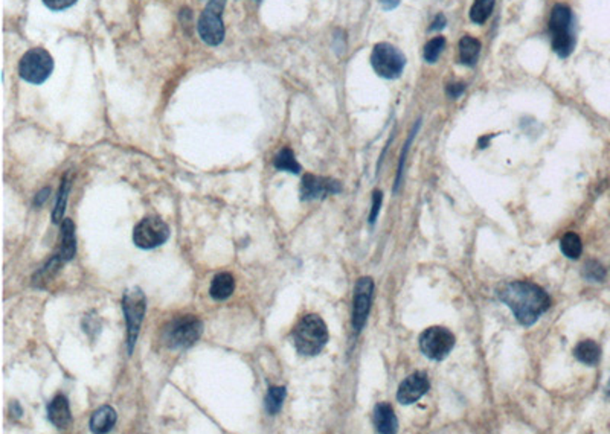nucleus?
<instances>
[{
    "mask_svg": "<svg viewBox=\"0 0 610 434\" xmlns=\"http://www.w3.org/2000/svg\"><path fill=\"white\" fill-rule=\"evenodd\" d=\"M583 276L584 279H587V281L603 282L606 277V270L598 261H587L583 267Z\"/></svg>",
    "mask_w": 610,
    "mask_h": 434,
    "instance_id": "nucleus-27",
    "label": "nucleus"
},
{
    "mask_svg": "<svg viewBox=\"0 0 610 434\" xmlns=\"http://www.w3.org/2000/svg\"><path fill=\"white\" fill-rule=\"evenodd\" d=\"M54 70V60L48 50L41 48L29 49L20 60V77L31 84H43Z\"/></svg>",
    "mask_w": 610,
    "mask_h": 434,
    "instance_id": "nucleus-5",
    "label": "nucleus"
},
{
    "mask_svg": "<svg viewBox=\"0 0 610 434\" xmlns=\"http://www.w3.org/2000/svg\"><path fill=\"white\" fill-rule=\"evenodd\" d=\"M77 253V240H75V224L72 220L66 218L61 224V244L58 256L66 261H70Z\"/></svg>",
    "mask_w": 610,
    "mask_h": 434,
    "instance_id": "nucleus-16",
    "label": "nucleus"
},
{
    "mask_svg": "<svg viewBox=\"0 0 610 434\" xmlns=\"http://www.w3.org/2000/svg\"><path fill=\"white\" fill-rule=\"evenodd\" d=\"M493 138V134H487V136H482L479 140H478V148H481V150H484V148H487L489 147V142H490V139Z\"/></svg>",
    "mask_w": 610,
    "mask_h": 434,
    "instance_id": "nucleus-36",
    "label": "nucleus"
},
{
    "mask_svg": "<svg viewBox=\"0 0 610 434\" xmlns=\"http://www.w3.org/2000/svg\"><path fill=\"white\" fill-rule=\"evenodd\" d=\"M273 165H275V168L279 171H287V172H292V174L301 172V165L298 163V160L295 157V152L290 148H284V150L279 151L273 159Z\"/></svg>",
    "mask_w": 610,
    "mask_h": 434,
    "instance_id": "nucleus-21",
    "label": "nucleus"
},
{
    "mask_svg": "<svg viewBox=\"0 0 610 434\" xmlns=\"http://www.w3.org/2000/svg\"><path fill=\"white\" fill-rule=\"evenodd\" d=\"M374 425L376 430L381 434H392L397 431L398 422L396 411L388 402H380L374 408Z\"/></svg>",
    "mask_w": 610,
    "mask_h": 434,
    "instance_id": "nucleus-15",
    "label": "nucleus"
},
{
    "mask_svg": "<svg viewBox=\"0 0 610 434\" xmlns=\"http://www.w3.org/2000/svg\"><path fill=\"white\" fill-rule=\"evenodd\" d=\"M381 203H383V194H381V191L376 189L374 192H372V209H371V213H369V223L371 224L376 223L377 216L380 213Z\"/></svg>",
    "mask_w": 610,
    "mask_h": 434,
    "instance_id": "nucleus-29",
    "label": "nucleus"
},
{
    "mask_svg": "<svg viewBox=\"0 0 610 434\" xmlns=\"http://www.w3.org/2000/svg\"><path fill=\"white\" fill-rule=\"evenodd\" d=\"M345 46H347L345 34H344L342 30H340V29H337V30H336V35H334V48H336L337 52H340V50H344V49H345Z\"/></svg>",
    "mask_w": 610,
    "mask_h": 434,
    "instance_id": "nucleus-32",
    "label": "nucleus"
},
{
    "mask_svg": "<svg viewBox=\"0 0 610 434\" xmlns=\"http://www.w3.org/2000/svg\"><path fill=\"white\" fill-rule=\"evenodd\" d=\"M50 194V189H43L41 191L38 195H37V199H36V206H41L43 204V201L48 199V195Z\"/></svg>",
    "mask_w": 610,
    "mask_h": 434,
    "instance_id": "nucleus-35",
    "label": "nucleus"
},
{
    "mask_svg": "<svg viewBox=\"0 0 610 434\" xmlns=\"http://www.w3.org/2000/svg\"><path fill=\"white\" fill-rule=\"evenodd\" d=\"M607 394L610 395V381H609V386H607Z\"/></svg>",
    "mask_w": 610,
    "mask_h": 434,
    "instance_id": "nucleus-37",
    "label": "nucleus"
},
{
    "mask_svg": "<svg viewBox=\"0 0 610 434\" xmlns=\"http://www.w3.org/2000/svg\"><path fill=\"white\" fill-rule=\"evenodd\" d=\"M285 395H287L285 387H272L266 396V410L271 413V415H276V413L283 407Z\"/></svg>",
    "mask_w": 610,
    "mask_h": 434,
    "instance_id": "nucleus-24",
    "label": "nucleus"
},
{
    "mask_svg": "<svg viewBox=\"0 0 610 434\" xmlns=\"http://www.w3.org/2000/svg\"><path fill=\"white\" fill-rule=\"evenodd\" d=\"M203 323L195 316H182L174 318L163 329V342L168 347H190L200 338Z\"/></svg>",
    "mask_w": 610,
    "mask_h": 434,
    "instance_id": "nucleus-4",
    "label": "nucleus"
},
{
    "mask_svg": "<svg viewBox=\"0 0 610 434\" xmlns=\"http://www.w3.org/2000/svg\"><path fill=\"white\" fill-rule=\"evenodd\" d=\"M420 349L427 358L441 361L446 358L457 343V338L449 329L441 326L427 328L420 335Z\"/></svg>",
    "mask_w": 610,
    "mask_h": 434,
    "instance_id": "nucleus-9",
    "label": "nucleus"
},
{
    "mask_svg": "<svg viewBox=\"0 0 610 434\" xmlns=\"http://www.w3.org/2000/svg\"><path fill=\"white\" fill-rule=\"evenodd\" d=\"M464 90H465V84H462V82H452V84L447 86L446 93H447L449 98L457 99L462 95Z\"/></svg>",
    "mask_w": 610,
    "mask_h": 434,
    "instance_id": "nucleus-31",
    "label": "nucleus"
},
{
    "mask_svg": "<svg viewBox=\"0 0 610 434\" xmlns=\"http://www.w3.org/2000/svg\"><path fill=\"white\" fill-rule=\"evenodd\" d=\"M446 23H447L446 16H444V14H438L435 18H433L432 26H430V30H440V29H442L444 26H446Z\"/></svg>",
    "mask_w": 610,
    "mask_h": 434,
    "instance_id": "nucleus-33",
    "label": "nucleus"
},
{
    "mask_svg": "<svg viewBox=\"0 0 610 434\" xmlns=\"http://www.w3.org/2000/svg\"><path fill=\"white\" fill-rule=\"evenodd\" d=\"M328 342V329L322 318L316 314H308L299 320L293 330V343L301 355L315 357L325 347Z\"/></svg>",
    "mask_w": 610,
    "mask_h": 434,
    "instance_id": "nucleus-2",
    "label": "nucleus"
},
{
    "mask_svg": "<svg viewBox=\"0 0 610 434\" xmlns=\"http://www.w3.org/2000/svg\"><path fill=\"white\" fill-rule=\"evenodd\" d=\"M226 0H209L199 18L197 29L200 38L209 46H219L224 40V25L222 20Z\"/></svg>",
    "mask_w": 610,
    "mask_h": 434,
    "instance_id": "nucleus-8",
    "label": "nucleus"
},
{
    "mask_svg": "<svg viewBox=\"0 0 610 434\" xmlns=\"http://www.w3.org/2000/svg\"><path fill=\"white\" fill-rule=\"evenodd\" d=\"M340 191H342V186H340L337 180L317 177V175L313 174H305L301 183V199L307 201L325 199L327 195L339 194Z\"/></svg>",
    "mask_w": 610,
    "mask_h": 434,
    "instance_id": "nucleus-12",
    "label": "nucleus"
},
{
    "mask_svg": "<svg viewBox=\"0 0 610 434\" xmlns=\"http://www.w3.org/2000/svg\"><path fill=\"white\" fill-rule=\"evenodd\" d=\"M371 66L381 78L394 79L401 75L406 66V57L389 43H377L371 54Z\"/></svg>",
    "mask_w": 610,
    "mask_h": 434,
    "instance_id": "nucleus-7",
    "label": "nucleus"
},
{
    "mask_svg": "<svg viewBox=\"0 0 610 434\" xmlns=\"http://www.w3.org/2000/svg\"><path fill=\"white\" fill-rule=\"evenodd\" d=\"M429 389L430 382L427 375L425 372H415L401 382L397 391V399L403 406H410L425 396Z\"/></svg>",
    "mask_w": 610,
    "mask_h": 434,
    "instance_id": "nucleus-13",
    "label": "nucleus"
},
{
    "mask_svg": "<svg viewBox=\"0 0 610 434\" xmlns=\"http://www.w3.org/2000/svg\"><path fill=\"white\" fill-rule=\"evenodd\" d=\"M77 2L78 0H43V4L53 11H61V9L74 6Z\"/></svg>",
    "mask_w": 610,
    "mask_h": 434,
    "instance_id": "nucleus-30",
    "label": "nucleus"
},
{
    "mask_svg": "<svg viewBox=\"0 0 610 434\" xmlns=\"http://www.w3.org/2000/svg\"><path fill=\"white\" fill-rule=\"evenodd\" d=\"M122 309L126 314V322H127V334H129V354L133 352V347L136 345V340L139 335V329L142 325L143 316H146L147 309V299L146 294L142 293V289L134 286L124 294L122 299Z\"/></svg>",
    "mask_w": 610,
    "mask_h": 434,
    "instance_id": "nucleus-6",
    "label": "nucleus"
},
{
    "mask_svg": "<svg viewBox=\"0 0 610 434\" xmlns=\"http://www.w3.org/2000/svg\"><path fill=\"white\" fill-rule=\"evenodd\" d=\"M496 294L508 306L516 320L523 326L534 325L551 306V297L542 286L530 281L502 284Z\"/></svg>",
    "mask_w": 610,
    "mask_h": 434,
    "instance_id": "nucleus-1",
    "label": "nucleus"
},
{
    "mask_svg": "<svg viewBox=\"0 0 610 434\" xmlns=\"http://www.w3.org/2000/svg\"><path fill=\"white\" fill-rule=\"evenodd\" d=\"M372 291H374V282L371 277H361L357 281L354 288V302H353V326L359 334L364 329L366 318L371 309Z\"/></svg>",
    "mask_w": 610,
    "mask_h": 434,
    "instance_id": "nucleus-11",
    "label": "nucleus"
},
{
    "mask_svg": "<svg viewBox=\"0 0 610 434\" xmlns=\"http://www.w3.org/2000/svg\"><path fill=\"white\" fill-rule=\"evenodd\" d=\"M572 26V11L571 8L563 4H558L552 8L550 17V29L552 33V50L560 57L567 58L574 50L575 38L571 30Z\"/></svg>",
    "mask_w": 610,
    "mask_h": 434,
    "instance_id": "nucleus-3",
    "label": "nucleus"
},
{
    "mask_svg": "<svg viewBox=\"0 0 610 434\" xmlns=\"http://www.w3.org/2000/svg\"><path fill=\"white\" fill-rule=\"evenodd\" d=\"M116 423V411L110 406H102L90 418V430L93 433H109Z\"/></svg>",
    "mask_w": 610,
    "mask_h": 434,
    "instance_id": "nucleus-17",
    "label": "nucleus"
},
{
    "mask_svg": "<svg viewBox=\"0 0 610 434\" xmlns=\"http://www.w3.org/2000/svg\"><path fill=\"white\" fill-rule=\"evenodd\" d=\"M444 46H446V38L444 37H435L429 41L425 46V58L427 63H435L444 50Z\"/></svg>",
    "mask_w": 610,
    "mask_h": 434,
    "instance_id": "nucleus-26",
    "label": "nucleus"
},
{
    "mask_svg": "<svg viewBox=\"0 0 610 434\" xmlns=\"http://www.w3.org/2000/svg\"><path fill=\"white\" fill-rule=\"evenodd\" d=\"M496 0H474L470 8V18L472 22L482 25L489 20L494 9Z\"/></svg>",
    "mask_w": 610,
    "mask_h": 434,
    "instance_id": "nucleus-23",
    "label": "nucleus"
},
{
    "mask_svg": "<svg viewBox=\"0 0 610 434\" xmlns=\"http://www.w3.org/2000/svg\"><path fill=\"white\" fill-rule=\"evenodd\" d=\"M378 2L381 6L386 9V11H391V9H394L398 6L400 0H378Z\"/></svg>",
    "mask_w": 610,
    "mask_h": 434,
    "instance_id": "nucleus-34",
    "label": "nucleus"
},
{
    "mask_svg": "<svg viewBox=\"0 0 610 434\" xmlns=\"http://www.w3.org/2000/svg\"><path fill=\"white\" fill-rule=\"evenodd\" d=\"M560 250L566 257H570V260H578L583 252V244L580 236L574 232L566 233L560 240Z\"/></svg>",
    "mask_w": 610,
    "mask_h": 434,
    "instance_id": "nucleus-22",
    "label": "nucleus"
},
{
    "mask_svg": "<svg viewBox=\"0 0 610 434\" xmlns=\"http://www.w3.org/2000/svg\"><path fill=\"white\" fill-rule=\"evenodd\" d=\"M481 54V43L472 35H464L459 40V60L465 66H474Z\"/></svg>",
    "mask_w": 610,
    "mask_h": 434,
    "instance_id": "nucleus-20",
    "label": "nucleus"
},
{
    "mask_svg": "<svg viewBox=\"0 0 610 434\" xmlns=\"http://www.w3.org/2000/svg\"><path fill=\"white\" fill-rule=\"evenodd\" d=\"M48 418L60 430L67 428L72 423L69 401L66 396L58 395L48 406Z\"/></svg>",
    "mask_w": 610,
    "mask_h": 434,
    "instance_id": "nucleus-14",
    "label": "nucleus"
},
{
    "mask_svg": "<svg viewBox=\"0 0 610 434\" xmlns=\"http://www.w3.org/2000/svg\"><path fill=\"white\" fill-rule=\"evenodd\" d=\"M168 238L170 227L160 218H143L133 230V243L143 250L156 249Z\"/></svg>",
    "mask_w": 610,
    "mask_h": 434,
    "instance_id": "nucleus-10",
    "label": "nucleus"
},
{
    "mask_svg": "<svg viewBox=\"0 0 610 434\" xmlns=\"http://www.w3.org/2000/svg\"><path fill=\"white\" fill-rule=\"evenodd\" d=\"M235 289V279L229 273H220L214 277L211 284L209 294L215 301H226L229 299Z\"/></svg>",
    "mask_w": 610,
    "mask_h": 434,
    "instance_id": "nucleus-18",
    "label": "nucleus"
},
{
    "mask_svg": "<svg viewBox=\"0 0 610 434\" xmlns=\"http://www.w3.org/2000/svg\"><path fill=\"white\" fill-rule=\"evenodd\" d=\"M420 128V121H417V123H415V127L412 128V131L409 133V138H408V140H406V143H405V148H403V151H401V157H400V167H398V174H397V183H396V192L398 191V188H400V184H401V177H403V168H405V160H406V154H408V150H409V147H410V143H412V140H413V138H415V133H417V130Z\"/></svg>",
    "mask_w": 610,
    "mask_h": 434,
    "instance_id": "nucleus-28",
    "label": "nucleus"
},
{
    "mask_svg": "<svg viewBox=\"0 0 610 434\" xmlns=\"http://www.w3.org/2000/svg\"><path fill=\"white\" fill-rule=\"evenodd\" d=\"M69 186L70 184H69L67 179L65 177L63 183H61V186H60V192H58V197H57V204H55V209H54V213H53L54 223H60L61 218H63L65 208H66V201H67V194H69Z\"/></svg>",
    "mask_w": 610,
    "mask_h": 434,
    "instance_id": "nucleus-25",
    "label": "nucleus"
},
{
    "mask_svg": "<svg viewBox=\"0 0 610 434\" xmlns=\"http://www.w3.org/2000/svg\"><path fill=\"white\" fill-rule=\"evenodd\" d=\"M574 355L580 363L595 366L598 365L599 358H601V347H599L594 340H583V342L578 343L574 349Z\"/></svg>",
    "mask_w": 610,
    "mask_h": 434,
    "instance_id": "nucleus-19",
    "label": "nucleus"
}]
</instances>
